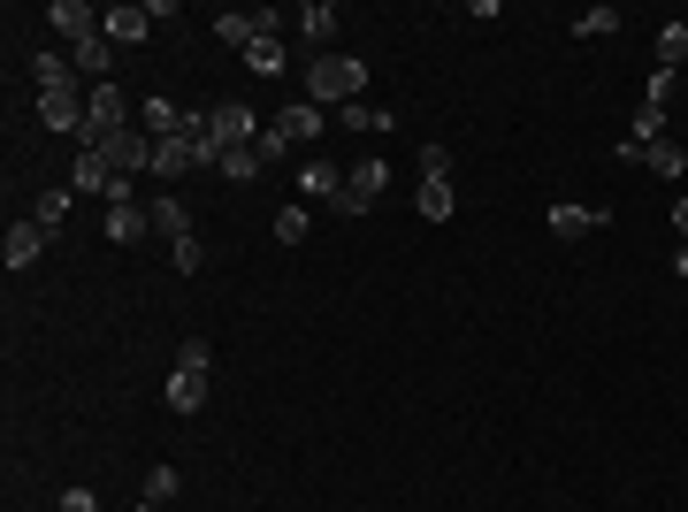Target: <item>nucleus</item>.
<instances>
[{
  "instance_id": "nucleus-1",
  "label": "nucleus",
  "mask_w": 688,
  "mask_h": 512,
  "mask_svg": "<svg viewBox=\"0 0 688 512\" xmlns=\"http://www.w3.org/2000/svg\"><path fill=\"white\" fill-rule=\"evenodd\" d=\"M359 85H367V62L359 54H314V69H307V100L330 108V115L359 100Z\"/></svg>"
},
{
  "instance_id": "nucleus-2",
  "label": "nucleus",
  "mask_w": 688,
  "mask_h": 512,
  "mask_svg": "<svg viewBox=\"0 0 688 512\" xmlns=\"http://www.w3.org/2000/svg\"><path fill=\"white\" fill-rule=\"evenodd\" d=\"M115 131H131L123 85H85V131H77V146H108Z\"/></svg>"
},
{
  "instance_id": "nucleus-3",
  "label": "nucleus",
  "mask_w": 688,
  "mask_h": 512,
  "mask_svg": "<svg viewBox=\"0 0 688 512\" xmlns=\"http://www.w3.org/2000/svg\"><path fill=\"white\" fill-rule=\"evenodd\" d=\"M207 123H214V138H222V154L260 146V115H253L245 100H214V108H207Z\"/></svg>"
},
{
  "instance_id": "nucleus-4",
  "label": "nucleus",
  "mask_w": 688,
  "mask_h": 512,
  "mask_svg": "<svg viewBox=\"0 0 688 512\" xmlns=\"http://www.w3.org/2000/svg\"><path fill=\"white\" fill-rule=\"evenodd\" d=\"M154 146H162V138H146V123H131V131H115L100 154L115 162V176H154Z\"/></svg>"
},
{
  "instance_id": "nucleus-5",
  "label": "nucleus",
  "mask_w": 688,
  "mask_h": 512,
  "mask_svg": "<svg viewBox=\"0 0 688 512\" xmlns=\"http://www.w3.org/2000/svg\"><path fill=\"white\" fill-rule=\"evenodd\" d=\"M38 123H46V131H62V138H77V131H85V100H77V85L38 92Z\"/></svg>"
},
{
  "instance_id": "nucleus-6",
  "label": "nucleus",
  "mask_w": 688,
  "mask_h": 512,
  "mask_svg": "<svg viewBox=\"0 0 688 512\" xmlns=\"http://www.w3.org/2000/svg\"><path fill=\"white\" fill-rule=\"evenodd\" d=\"M46 245H54V237H46V230H38L31 214H23V222H8V237H0V260H8V268H31V260H38Z\"/></svg>"
},
{
  "instance_id": "nucleus-7",
  "label": "nucleus",
  "mask_w": 688,
  "mask_h": 512,
  "mask_svg": "<svg viewBox=\"0 0 688 512\" xmlns=\"http://www.w3.org/2000/svg\"><path fill=\"white\" fill-rule=\"evenodd\" d=\"M69 191H115V162L100 154V146H77V169H69Z\"/></svg>"
},
{
  "instance_id": "nucleus-8",
  "label": "nucleus",
  "mask_w": 688,
  "mask_h": 512,
  "mask_svg": "<svg viewBox=\"0 0 688 512\" xmlns=\"http://www.w3.org/2000/svg\"><path fill=\"white\" fill-rule=\"evenodd\" d=\"M46 23H54L69 46H85V38L100 31V8H85V0H54V8H46Z\"/></svg>"
},
{
  "instance_id": "nucleus-9",
  "label": "nucleus",
  "mask_w": 688,
  "mask_h": 512,
  "mask_svg": "<svg viewBox=\"0 0 688 512\" xmlns=\"http://www.w3.org/2000/svg\"><path fill=\"white\" fill-rule=\"evenodd\" d=\"M268 131H276L284 146H314V138H322V108H314V100H299V108H284Z\"/></svg>"
},
{
  "instance_id": "nucleus-10",
  "label": "nucleus",
  "mask_w": 688,
  "mask_h": 512,
  "mask_svg": "<svg viewBox=\"0 0 688 512\" xmlns=\"http://www.w3.org/2000/svg\"><path fill=\"white\" fill-rule=\"evenodd\" d=\"M337 131H352V138H390V131H398V115H390V108L352 100V108H337Z\"/></svg>"
},
{
  "instance_id": "nucleus-11",
  "label": "nucleus",
  "mask_w": 688,
  "mask_h": 512,
  "mask_svg": "<svg viewBox=\"0 0 688 512\" xmlns=\"http://www.w3.org/2000/svg\"><path fill=\"white\" fill-rule=\"evenodd\" d=\"M100 31H108L115 46H146L154 15H146V8H100Z\"/></svg>"
},
{
  "instance_id": "nucleus-12",
  "label": "nucleus",
  "mask_w": 688,
  "mask_h": 512,
  "mask_svg": "<svg viewBox=\"0 0 688 512\" xmlns=\"http://www.w3.org/2000/svg\"><path fill=\"white\" fill-rule=\"evenodd\" d=\"M413 207H421V222H452V214H459L452 176H421V199H413Z\"/></svg>"
},
{
  "instance_id": "nucleus-13",
  "label": "nucleus",
  "mask_w": 688,
  "mask_h": 512,
  "mask_svg": "<svg viewBox=\"0 0 688 512\" xmlns=\"http://www.w3.org/2000/svg\"><path fill=\"white\" fill-rule=\"evenodd\" d=\"M146 230H154V214H146L138 199H115V207H108V237H115V245H138Z\"/></svg>"
},
{
  "instance_id": "nucleus-14",
  "label": "nucleus",
  "mask_w": 688,
  "mask_h": 512,
  "mask_svg": "<svg viewBox=\"0 0 688 512\" xmlns=\"http://www.w3.org/2000/svg\"><path fill=\"white\" fill-rule=\"evenodd\" d=\"M543 222H551V237H566V245H574V237H589V230H604V207H551Z\"/></svg>"
},
{
  "instance_id": "nucleus-15",
  "label": "nucleus",
  "mask_w": 688,
  "mask_h": 512,
  "mask_svg": "<svg viewBox=\"0 0 688 512\" xmlns=\"http://www.w3.org/2000/svg\"><path fill=\"white\" fill-rule=\"evenodd\" d=\"M299 31H307V38H314V54H322V46H330V38L344 31L337 0H307V8H299Z\"/></svg>"
},
{
  "instance_id": "nucleus-16",
  "label": "nucleus",
  "mask_w": 688,
  "mask_h": 512,
  "mask_svg": "<svg viewBox=\"0 0 688 512\" xmlns=\"http://www.w3.org/2000/svg\"><path fill=\"white\" fill-rule=\"evenodd\" d=\"M115 54H123V46H115V38H108V31H92V38H85V46H77V69H85V77H92V85H108V69H115Z\"/></svg>"
},
{
  "instance_id": "nucleus-17",
  "label": "nucleus",
  "mask_w": 688,
  "mask_h": 512,
  "mask_svg": "<svg viewBox=\"0 0 688 512\" xmlns=\"http://www.w3.org/2000/svg\"><path fill=\"white\" fill-rule=\"evenodd\" d=\"M146 214H154V230H162V237H191V207H184V199H176V191H162V199H154V207H146Z\"/></svg>"
},
{
  "instance_id": "nucleus-18",
  "label": "nucleus",
  "mask_w": 688,
  "mask_h": 512,
  "mask_svg": "<svg viewBox=\"0 0 688 512\" xmlns=\"http://www.w3.org/2000/svg\"><path fill=\"white\" fill-rule=\"evenodd\" d=\"M162 398H169V413H199V405H207V375H184V367H176Z\"/></svg>"
},
{
  "instance_id": "nucleus-19",
  "label": "nucleus",
  "mask_w": 688,
  "mask_h": 512,
  "mask_svg": "<svg viewBox=\"0 0 688 512\" xmlns=\"http://www.w3.org/2000/svg\"><path fill=\"white\" fill-rule=\"evenodd\" d=\"M620 23H628V15H620V8H604V0H597V8H581V15H574V23H566V31H574V38H612V31H620Z\"/></svg>"
},
{
  "instance_id": "nucleus-20",
  "label": "nucleus",
  "mask_w": 688,
  "mask_h": 512,
  "mask_svg": "<svg viewBox=\"0 0 688 512\" xmlns=\"http://www.w3.org/2000/svg\"><path fill=\"white\" fill-rule=\"evenodd\" d=\"M138 123H146V138H176V131H184V108H176V100H146Z\"/></svg>"
},
{
  "instance_id": "nucleus-21",
  "label": "nucleus",
  "mask_w": 688,
  "mask_h": 512,
  "mask_svg": "<svg viewBox=\"0 0 688 512\" xmlns=\"http://www.w3.org/2000/svg\"><path fill=\"white\" fill-rule=\"evenodd\" d=\"M344 183H352V191H359V199L375 207V199L390 191V162H359V169H344Z\"/></svg>"
},
{
  "instance_id": "nucleus-22",
  "label": "nucleus",
  "mask_w": 688,
  "mask_h": 512,
  "mask_svg": "<svg viewBox=\"0 0 688 512\" xmlns=\"http://www.w3.org/2000/svg\"><path fill=\"white\" fill-rule=\"evenodd\" d=\"M284 62H291L284 38H253V46H245V69H253V77H284Z\"/></svg>"
},
{
  "instance_id": "nucleus-23",
  "label": "nucleus",
  "mask_w": 688,
  "mask_h": 512,
  "mask_svg": "<svg viewBox=\"0 0 688 512\" xmlns=\"http://www.w3.org/2000/svg\"><path fill=\"white\" fill-rule=\"evenodd\" d=\"M299 191H307V199H322V207H330V199H337V191H344V176L330 169V162H307V169H299Z\"/></svg>"
},
{
  "instance_id": "nucleus-24",
  "label": "nucleus",
  "mask_w": 688,
  "mask_h": 512,
  "mask_svg": "<svg viewBox=\"0 0 688 512\" xmlns=\"http://www.w3.org/2000/svg\"><path fill=\"white\" fill-rule=\"evenodd\" d=\"M154 176H162V183L191 176V146H184V138H162V146H154Z\"/></svg>"
},
{
  "instance_id": "nucleus-25",
  "label": "nucleus",
  "mask_w": 688,
  "mask_h": 512,
  "mask_svg": "<svg viewBox=\"0 0 688 512\" xmlns=\"http://www.w3.org/2000/svg\"><path fill=\"white\" fill-rule=\"evenodd\" d=\"M658 69H674V77L688 69V23H666V31H658Z\"/></svg>"
},
{
  "instance_id": "nucleus-26",
  "label": "nucleus",
  "mask_w": 688,
  "mask_h": 512,
  "mask_svg": "<svg viewBox=\"0 0 688 512\" xmlns=\"http://www.w3.org/2000/svg\"><path fill=\"white\" fill-rule=\"evenodd\" d=\"M31 222H38V230L54 237V230L69 222V191H38V199H31Z\"/></svg>"
},
{
  "instance_id": "nucleus-27",
  "label": "nucleus",
  "mask_w": 688,
  "mask_h": 512,
  "mask_svg": "<svg viewBox=\"0 0 688 512\" xmlns=\"http://www.w3.org/2000/svg\"><path fill=\"white\" fill-rule=\"evenodd\" d=\"M643 162H651V169L666 176V183H681V176H688V146H666V138H658V146H651Z\"/></svg>"
},
{
  "instance_id": "nucleus-28",
  "label": "nucleus",
  "mask_w": 688,
  "mask_h": 512,
  "mask_svg": "<svg viewBox=\"0 0 688 512\" xmlns=\"http://www.w3.org/2000/svg\"><path fill=\"white\" fill-rule=\"evenodd\" d=\"M176 367H184V375H214V352H207V337H184V344H176Z\"/></svg>"
},
{
  "instance_id": "nucleus-29",
  "label": "nucleus",
  "mask_w": 688,
  "mask_h": 512,
  "mask_svg": "<svg viewBox=\"0 0 688 512\" xmlns=\"http://www.w3.org/2000/svg\"><path fill=\"white\" fill-rule=\"evenodd\" d=\"M260 169H268V162H260L253 146H237V154H222V176H230V183H253Z\"/></svg>"
},
{
  "instance_id": "nucleus-30",
  "label": "nucleus",
  "mask_w": 688,
  "mask_h": 512,
  "mask_svg": "<svg viewBox=\"0 0 688 512\" xmlns=\"http://www.w3.org/2000/svg\"><path fill=\"white\" fill-rule=\"evenodd\" d=\"M307 222H314L307 207H276V245H299V237H307Z\"/></svg>"
},
{
  "instance_id": "nucleus-31",
  "label": "nucleus",
  "mask_w": 688,
  "mask_h": 512,
  "mask_svg": "<svg viewBox=\"0 0 688 512\" xmlns=\"http://www.w3.org/2000/svg\"><path fill=\"white\" fill-rule=\"evenodd\" d=\"M169 260L184 268V276H199V268H207V245H199V230H191V237H176V245H169Z\"/></svg>"
},
{
  "instance_id": "nucleus-32",
  "label": "nucleus",
  "mask_w": 688,
  "mask_h": 512,
  "mask_svg": "<svg viewBox=\"0 0 688 512\" xmlns=\"http://www.w3.org/2000/svg\"><path fill=\"white\" fill-rule=\"evenodd\" d=\"M146 498H154V505H176V467H154V475H146Z\"/></svg>"
},
{
  "instance_id": "nucleus-33",
  "label": "nucleus",
  "mask_w": 688,
  "mask_h": 512,
  "mask_svg": "<svg viewBox=\"0 0 688 512\" xmlns=\"http://www.w3.org/2000/svg\"><path fill=\"white\" fill-rule=\"evenodd\" d=\"M674 85H681L674 69H651V85H643V100H651V108H666V100H674Z\"/></svg>"
},
{
  "instance_id": "nucleus-34",
  "label": "nucleus",
  "mask_w": 688,
  "mask_h": 512,
  "mask_svg": "<svg viewBox=\"0 0 688 512\" xmlns=\"http://www.w3.org/2000/svg\"><path fill=\"white\" fill-rule=\"evenodd\" d=\"M421 176H452V146H421Z\"/></svg>"
},
{
  "instance_id": "nucleus-35",
  "label": "nucleus",
  "mask_w": 688,
  "mask_h": 512,
  "mask_svg": "<svg viewBox=\"0 0 688 512\" xmlns=\"http://www.w3.org/2000/svg\"><path fill=\"white\" fill-rule=\"evenodd\" d=\"M62 512H100V498L92 490H62Z\"/></svg>"
},
{
  "instance_id": "nucleus-36",
  "label": "nucleus",
  "mask_w": 688,
  "mask_h": 512,
  "mask_svg": "<svg viewBox=\"0 0 688 512\" xmlns=\"http://www.w3.org/2000/svg\"><path fill=\"white\" fill-rule=\"evenodd\" d=\"M674 230H681V245H688V191L674 199Z\"/></svg>"
},
{
  "instance_id": "nucleus-37",
  "label": "nucleus",
  "mask_w": 688,
  "mask_h": 512,
  "mask_svg": "<svg viewBox=\"0 0 688 512\" xmlns=\"http://www.w3.org/2000/svg\"><path fill=\"white\" fill-rule=\"evenodd\" d=\"M674 276H681V283H688V245H681V253H674Z\"/></svg>"
},
{
  "instance_id": "nucleus-38",
  "label": "nucleus",
  "mask_w": 688,
  "mask_h": 512,
  "mask_svg": "<svg viewBox=\"0 0 688 512\" xmlns=\"http://www.w3.org/2000/svg\"><path fill=\"white\" fill-rule=\"evenodd\" d=\"M681 85H688V69H681Z\"/></svg>"
}]
</instances>
